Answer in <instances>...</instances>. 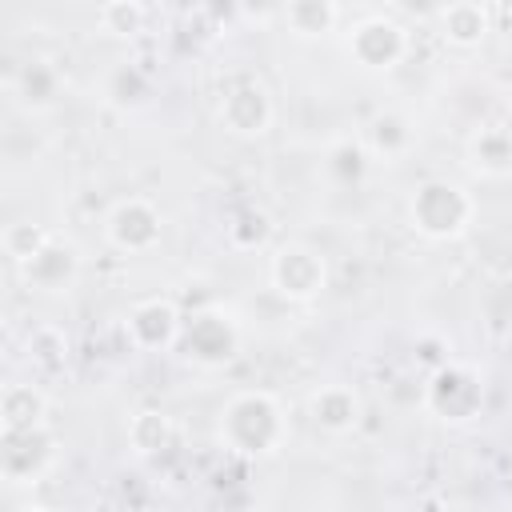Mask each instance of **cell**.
Returning <instances> with one entry per match:
<instances>
[{
    "instance_id": "cell-16",
    "label": "cell",
    "mask_w": 512,
    "mask_h": 512,
    "mask_svg": "<svg viewBox=\"0 0 512 512\" xmlns=\"http://www.w3.org/2000/svg\"><path fill=\"white\" fill-rule=\"evenodd\" d=\"M364 148L372 152V156H380V160H400L408 148H412V140H416V132H412V120L404 116V112H396V108H384V112H376L368 124H364Z\"/></svg>"
},
{
    "instance_id": "cell-26",
    "label": "cell",
    "mask_w": 512,
    "mask_h": 512,
    "mask_svg": "<svg viewBox=\"0 0 512 512\" xmlns=\"http://www.w3.org/2000/svg\"><path fill=\"white\" fill-rule=\"evenodd\" d=\"M16 512H60V508H52V504H20Z\"/></svg>"
},
{
    "instance_id": "cell-3",
    "label": "cell",
    "mask_w": 512,
    "mask_h": 512,
    "mask_svg": "<svg viewBox=\"0 0 512 512\" xmlns=\"http://www.w3.org/2000/svg\"><path fill=\"white\" fill-rule=\"evenodd\" d=\"M268 284L288 304H312L328 288V260L304 240H284L268 256Z\"/></svg>"
},
{
    "instance_id": "cell-19",
    "label": "cell",
    "mask_w": 512,
    "mask_h": 512,
    "mask_svg": "<svg viewBox=\"0 0 512 512\" xmlns=\"http://www.w3.org/2000/svg\"><path fill=\"white\" fill-rule=\"evenodd\" d=\"M172 440H176V424H172V416L164 408H140V412H132V420H128V444H132V452L156 456V452L172 448Z\"/></svg>"
},
{
    "instance_id": "cell-23",
    "label": "cell",
    "mask_w": 512,
    "mask_h": 512,
    "mask_svg": "<svg viewBox=\"0 0 512 512\" xmlns=\"http://www.w3.org/2000/svg\"><path fill=\"white\" fill-rule=\"evenodd\" d=\"M48 236L52 232H44L40 224H32V220H12L8 228H4V236H0V244H4V252L16 260V268L20 264H28L44 244H48Z\"/></svg>"
},
{
    "instance_id": "cell-15",
    "label": "cell",
    "mask_w": 512,
    "mask_h": 512,
    "mask_svg": "<svg viewBox=\"0 0 512 512\" xmlns=\"http://www.w3.org/2000/svg\"><path fill=\"white\" fill-rule=\"evenodd\" d=\"M40 424H48V396H44V388L32 384V380L4 384V392H0V428H4V436L32 432Z\"/></svg>"
},
{
    "instance_id": "cell-11",
    "label": "cell",
    "mask_w": 512,
    "mask_h": 512,
    "mask_svg": "<svg viewBox=\"0 0 512 512\" xmlns=\"http://www.w3.org/2000/svg\"><path fill=\"white\" fill-rule=\"evenodd\" d=\"M20 276L32 292H44V296H60L68 292L76 280H80V248L68 240V236H48V244L28 260L20 264Z\"/></svg>"
},
{
    "instance_id": "cell-21",
    "label": "cell",
    "mask_w": 512,
    "mask_h": 512,
    "mask_svg": "<svg viewBox=\"0 0 512 512\" xmlns=\"http://www.w3.org/2000/svg\"><path fill=\"white\" fill-rule=\"evenodd\" d=\"M96 24L104 36H116V40H132L144 32L148 24V8L136 4V0H108L96 8Z\"/></svg>"
},
{
    "instance_id": "cell-1",
    "label": "cell",
    "mask_w": 512,
    "mask_h": 512,
    "mask_svg": "<svg viewBox=\"0 0 512 512\" xmlns=\"http://www.w3.org/2000/svg\"><path fill=\"white\" fill-rule=\"evenodd\" d=\"M216 440L244 460L276 456L288 440V412L276 392L268 388H244L232 392L216 420Z\"/></svg>"
},
{
    "instance_id": "cell-20",
    "label": "cell",
    "mask_w": 512,
    "mask_h": 512,
    "mask_svg": "<svg viewBox=\"0 0 512 512\" xmlns=\"http://www.w3.org/2000/svg\"><path fill=\"white\" fill-rule=\"evenodd\" d=\"M24 352H28L32 368H40V372H60V368L68 364V336H64L60 324H40V328L28 332Z\"/></svg>"
},
{
    "instance_id": "cell-4",
    "label": "cell",
    "mask_w": 512,
    "mask_h": 512,
    "mask_svg": "<svg viewBox=\"0 0 512 512\" xmlns=\"http://www.w3.org/2000/svg\"><path fill=\"white\" fill-rule=\"evenodd\" d=\"M424 408L444 424H468L484 408V376L464 360H444L424 384Z\"/></svg>"
},
{
    "instance_id": "cell-18",
    "label": "cell",
    "mask_w": 512,
    "mask_h": 512,
    "mask_svg": "<svg viewBox=\"0 0 512 512\" xmlns=\"http://www.w3.org/2000/svg\"><path fill=\"white\" fill-rule=\"evenodd\" d=\"M340 16H344V8L332 4V0H292V4L280 8L284 28H288L292 36H300V40H316V36L336 32Z\"/></svg>"
},
{
    "instance_id": "cell-5",
    "label": "cell",
    "mask_w": 512,
    "mask_h": 512,
    "mask_svg": "<svg viewBox=\"0 0 512 512\" xmlns=\"http://www.w3.org/2000/svg\"><path fill=\"white\" fill-rule=\"evenodd\" d=\"M276 120V104L272 92L260 76H236L224 84L220 100H216V124L236 136V140H256L272 128Z\"/></svg>"
},
{
    "instance_id": "cell-17",
    "label": "cell",
    "mask_w": 512,
    "mask_h": 512,
    "mask_svg": "<svg viewBox=\"0 0 512 512\" xmlns=\"http://www.w3.org/2000/svg\"><path fill=\"white\" fill-rule=\"evenodd\" d=\"M60 68L48 60H28L20 64V72L12 76V96L28 108V112H44L60 100Z\"/></svg>"
},
{
    "instance_id": "cell-10",
    "label": "cell",
    "mask_w": 512,
    "mask_h": 512,
    "mask_svg": "<svg viewBox=\"0 0 512 512\" xmlns=\"http://www.w3.org/2000/svg\"><path fill=\"white\" fill-rule=\"evenodd\" d=\"M124 332H128V344L132 348H140V352H164V348H176L180 344L184 316H180V308L168 296H148V300H136L128 308Z\"/></svg>"
},
{
    "instance_id": "cell-14",
    "label": "cell",
    "mask_w": 512,
    "mask_h": 512,
    "mask_svg": "<svg viewBox=\"0 0 512 512\" xmlns=\"http://www.w3.org/2000/svg\"><path fill=\"white\" fill-rule=\"evenodd\" d=\"M436 32L448 48H480L492 32V8L488 4H476V0H456V4H444L436 8Z\"/></svg>"
},
{
    "instance_id": "cell-24",
    "label": "cell",
    "mask_w": 512,
    "mask_h": 512,
    "mask_svg": "<svg viewBox=\"0 0 512 512\" xmlns=\"http://www.w3.org/2000/svg\"><path fill=\"white\" fill-rule=\"evenodd\" d=\"M268 232H272V224H268V216H264L260 208H244V212H236V216L228 220V240H232V248H240V252L264 248Z\"/></svg>"
},
{
    "instance_id": "cell-13",
    "label": "cell",
    "mask_w": 512,
    "mask_h": 512,
    "mask_svg": "<svg viewBox=\"0 0 512 512\" xmlns=\"http://www.w3.org/2000/svg\"><path fill=\"white\" fill-rule=\"evenodd\" d=\"M468 168L484 180L512 176V128L508 124H476L464 140Z\"/></svg>"
},
{
    "instance_id": "cell-7",
    "label": "cell",
    "mask_w": 512,
    "mask_h": 512,
    "mask_svg": "<svg viewBox=\"0 0 512 512\" xmlns=\"http://www.w3.org/2000/svg\"><path fill=\"white\" fill-rule=\"evenodd\" d=\"M176 348L196 368H224L240 356V324L224 308H200L192 320H184Z\"/></svg>"
},
{
    "instance_id": "cell-8",
    "label": "cell",
    "mask_w": 512,
    "mask_h": 512,
    "mask_svg": "<svg viewBox=\"0 0 512 512\" xmlns=\"http://www.w3.org/2000/svg\"><path fill=\"white\" fill-rule=\"evenodd\" d=\"M164 236V212L148 196H120L104 212V240L124 256H144Z\"/></svg>"
},
{
    "instance_id": "cell-2",
    "label": "cell",
    "mask_w": 512,
    "mask_h": 512,
    "mask_svg": "<svg viewBox=\"0 0 512 512\" xmlns=\"http://www.w3.org/2000/svg\"><path fill=\"white\" fill-rule=\"evenodd\" d=\"M476 220V196L448 180V176H428L412 188L408 196V224L424 236V240H460Z\"/></svg>"
},
{
    "instance_id": "cell-25",
    "label": "cell",
    "mask_w": 512,
    "mask_h": 512,
    "mask_svg": "<svg viewBox=\"0 0 512 512\" xmlns=\"http://www.w3.org/2000/svg\"><path fill=\"white\" fill-rule=\"evenodd\" d=\"M104 96L116 104H140L148 96V76L136 64H116L104 80Z\"/></svg>"
},
{
    "instance_id": "cell-9",
    "label": "cell",
    "mask_w": 512,
    "mask_h": 512,
    "mask_svg": "<svg viewBox=\"0 0 512 512\" xmlns=\"http://www.w3.org/2000/svg\"><path fill=\"white\" fill-rule=\"evenodd\" d=\"M56 460H60V436L48 424H40L32 432L4 436L0 472L8 484H36L56 468Z\"/></svg>"
},
{
    "instance_id": "cell-22",
    "label": "cell",
    "mask_w": 512,
    "mask_h": 512,
    "mask_svg": "<svg viewBox=\"0 0 512 512\" xmlns=\"http://www.w3.org/2000/svg\"><path fill=\"white\" fill-rule=\"evenodd\" d=\"M324 164H328V172H332L340 184H356V180L368 172L372 152L364 148V140H360V136H340V140L328 148Z\"/></svg>"
},
{
    "instance_id": "cell-6",
    "label": "cell",
    "mask_w": 512,
    "mask_h": 512,
    "mask_svg": "<svg viewBox=\"0 0 512 512\" xmlns=\"http://www.w3.org/2000/svg\"><path fill=\"white\" fill-rule=\"evenodd\" d=\"M412 48L408 28L388 12H368L348 28V56L364 72H392Z\"/></svg>"
},
{
    "instance_id": "cell-12",
    "label": "cell",
    "mask_w": 512,
    "mask_h": 512,
    "mask_svg": "<svg viewBox=\"0 0 512 512\" xmlns=\"http://www.w3.org/2000/svg\"><path fill=\"white\" fill-rule=\"evenodd\" d=\"M308 416L328 436H348L364 420V400L352 384H320L308 396Z\"/></svg>"
}]
</instances>
